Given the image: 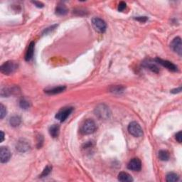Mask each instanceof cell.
<instances>
[{"mask_svg":"<svg viewBox=\"0 0 182 182\" xmlns=\"http://www.w3.org/2000/svg\"><path fill=\"white\" fill-rule=\"evenodd\" d=\"M95 113L96 116L101 120H108L111 115V112L109 107L105 104L97 105L95 110Z\"/></svg>","mask_w":182,"mask_h":182,"instance_id":"obj_1","label":"cell"},{"mask_svg":"<svg viewBox=\"0 0 182 182\" xmlns=\"http://www.w3.org/2000/svg\"><path fill=\"white\" fill-rule=\"evenodd\" d=\"M97 130V125L93 120L88 119L85 120L81 128V132L83 134H93Z\"/></svg>","mask_w":182,"mask_h":182,"instance_id":"obj_2","label":"cell"},{"mask_svg":"<svg viewBox=\"0 0 182 182\" xmlns=\"http://www.w3.org/2000/svg\"><path fill=\"white\" fill-rule=\"evenodd\" d=\"M18 68V63L14 61H7L1 66V71L5 75H10Z\"/></svg>","mask_w":182,"mask_h":182,"instance_id":"obj_3","label":"cell"},{"mask_svg":"<svg viewBox=\"0 0 182 182\" xmlns=\"http://www.w3.org/2000/svg\"><path fill=\"white\" fill-rule=\"evenodd\" d=\"M128 132L132 136L135 137H140L143 135V131L139 123L137 122H132L128 126Z\"/></svg>","mask_w":182,"mask_h":182,"instance_id":"obj_4","label":"cell"},{"mask_svg":"<svg viewBox=\"0 0 182 182\" xmlns=\"http://www.w3.org/2000/svg\"><path fill=\"white\" fill-rule=\"evenodd\" d=\"M92 22H93V25L95 27V29L99 32L104 33L105 30H106V23L102 19L98 18V17H94L92 19Z\"/></svg>","mask_w":182,"mask_h":182,"instance_id":"obj_5","label":"cell"},{"mask_svg":"<svg viewBox=\"0 0 182 182\" xmlns=\"http://www.w3.org/2000/svg\"><path fill=\"white\" fill-rule=\"evenodd\" d=\"M73 107H64L63 109L60 110L57 114L56 115V118L60 121V122H64L66 119L69 117V115L73 112Z\"/></svg>","mask_w":182,"mask_h":182,"instance_id":"obj_6","label":"cell"},{"mask_svg":"<svg viewBox=\"0 0 182 182\" xmlns=\"http://www.w3.org/2000/svg\"><path fill=\"white\" fill-rule=\"evenodd\" d=\"M11 156V152L6 147H2L0 148V161L2 163H7L10 159Z\"/></svg>","mask_w":182,"mask_h":182,"instance_id":"obj_7","label":"cell"},{"mask_svg":"<svg viewBox=\"0 0 182 182\" xmlns=\"http://www.w3.org/2000/svg\"><path fill=\"white\" fill-rule=\"evenodd\" d=\"M171 47L174 51L177 53L179 56H181L182 54V44L181 39L180 37H177L172 41L171 44Z\"/></svg>","mask_w":182,"mask_h":182,"instance_id":"obj_8","label":"cell"},{"mask_svg":"<svg viewBox=\"0 0 182 182\" xmlns=\"http://www.w3.org/2000/svg\"><path fill=\"white\" fill-rule=\"evenodd\" d=\"M156 63H159L160 65H162V66H164V67L167 68L168 70H171V71H177V66L174 65V64L173 63L169 61V60H165L163 59H161V58H156Z\"/></svg>","mask_w":182,"mask_h":182,"instance_id":"obj_9","label":"cell"},{"mask_svg":"<svg viewBox=\"0 0 182 182\" xmlns=\"http://www.w3.org/2000/svg\"><path fill=\"white\" fill-rule=\"evenodd\" d=\"M128 168L130 170L134 171H140L141 168H142V163H141L140 160L137 159V158H134V159H131L128 163Z\"/></svg>","mask_w":182,"mask_h":182,"instance_id":"obj_10","label":"cell"},{"mask_svg":"<svg viewBox=\"0 0 182 182\" xmlns=\"http://www.w3.org/2000/svg\"><path fill=\"white\" fill-rule=\"evenodd\" d=\"M16 149L18 150L19 152H26L29 151L30 149V145H29V142L24 140H21L17 142V146H16Z\"/></svg>","mask_w":182,"mask_h":182,"instance_id":"obj_11","label":"cell"},{"mask_svg":"<svg viewBox=\"0 0 182 182\" xmlns=\"http://www.w3.org/2000/svg\"><path fill=\"white\" fill-rule=\"evenodd\" d=\"M34 42H31L30 44L29 45L28 49L25 55V60L26 61H30L32 59L33 56H34Z\"/></svg>","mask_w":182,"mask_h":182,"instance_id":"obj_12","label":"cell"},{"mask_svg":"<svg viewBox=\"0 0 182 182\" xmlns=\"http://www.w3.org/2000/svg\"><path fill=\"white\" fill-rule=\"evenodd\" d=\"M66 90L65 86H58V87L53 88L46 90L45 93L48 94V95H55V94H58L62 93Z\"/></svg>","mask_w":182,"mask_h":182,"instance_id":"obj_13","label":"cell"},{"mask_svg":"<svg viewBox=\"0 0 182 182\" xmlns=\"http://www.w3.org/2000/svg\"><path fill=\"white\" fill-rule=\"evenodd\" d=\"M59 132H60V127L58 125H53L50 127L49 128V133L50 135L52 137L56 138L57 137L59 134Z\"/></svg>","mask_w":182,"mask_h":182,"instance_id":"obj_14","label":"cell"},{"mask_svg":"<svg viewBox=\"0 0 182 182\" xmlns=\"http://www.w3.org/2000/svg\"><path fill=\"white\" fill-rule=\"evenodd\" d=\"M118 180L122 182H131L133 181V179L129 174L126 173V172H120L118 174Z\"/></svg>","mask_w":182,"mask_h":182,"instance_id":"obj_15","label":"cell"},{"mask_svg":"<svg viewBox=\"0 0 182 182\" xmlns=\"http://www.w3.org/2000/svg\"><path fill=\"white\" fill-rule=\"evenodd\" d=\"M68 9L66 8L65 5H58L57 7H56V14L59 16H63L66 15L68 13Z\"/></svg>","mask_w":182,"mask_h":182,"instance_id":"obj_16","label":"cell"},{"mask_svg":"<svg viewBox=\"0 0 182 182\" xmlns=\"http://www.w3.org/2000/svg\"><path fill=\"white\" fill-rule=\"evenodd\" d=\"M21 117L19 116H13L9 120V124L11 125V126L14 127V128H17V127L19 126V125L21 124Z\"/></svg>","mask_w":182,"mask_h":182,"instance_id":"obj_17","label":"cell"},{"mask_svg":"<svg viewBox=\"0 0 182 182\" xmlns=\"http://www.w3.org/2000/svg\"><path fill=\"white\" fill-rule=\"evenodd\" d=\"M159 158L162 161H168L169 159V154L167 151L165 150H161L159 152Z\"/></svg>","mask_w":182,"mask_h":182,"instance_id":"obj_18","label":"cell"},{"mask_svg":"<svg viewBox=\"0 0 182 182\" xmlns=\"http://www.w3.org/2000/svg\"><path fill=\"white\" fill-rule=\"evenodd\" d=\"M179 180V176L177 174L173 173H169L167 175V181L168 182H175Z\"/></svg>","mask_w":182,"mask_h":182,"instance_id":"obj_19","label":"cell"},{"mask_svg":"<svg viewBox=\"0 0 182 182\" xmlns=\"http://www.w3.org/2000/svg\"><path fill=\"white\" fill-rule=\"evenodd\" d=\"M145 66L147 68H148L149 69H150L152 71L154 72V73H158L159 71V68L156 66L155 64L152 63L148 62L145 63Z\"/></svg>","mask_w":182,"mask_h":182,"instance_id":"obj_20","label":"cell"},{"mask_svg":"<svg viewBox=\"0 0 182 182\" xmlns=\"http://www.w3.org/2000/svg\"><path fill=\"white\" fill-rule=\"evenodd\" d=\"M125 88L122 87V86H120V85H115V86H113L112 88L110 89L111 92L114 93H118L120 94L121 93H122L123 91H124Z\"/></svg>","mask_w":182,"mask_h":182,"instance_id":"obj_21","label":"cell"},{"mask_svg":"<svg viewBox=\"0 0 182 182\" xmlns=\"http://www.w3.org/2000/svg\"><path fill=\"white\" fill-rule=\"evenodd\" d=\"M51 170H52V167H51V166H47V167L44 169V171H42V174L39 176V177L43 178V177H47V176H48L51 173Z\"/></svg>","mask_w":182,"mask_h":182,"instance_id":"obj_22","label":"cell"},{"mask_svg":"<svg viewBox=\"0 0 182 182\" xmlns=\"http://www.w3.org/2000/svg\"><path fill=\"white\" fill-rule=\"evenodd\" d=\"M19 105L22 109L26 110L27 108H29V106H30V103L28 100L25 99H22L20 100V103H19Z\"/></svg>","mask_w":182,"mask_h":182,"instance_id":"obj_23","label":"cell"},{"mask_svg":"<svg viewBox=\"0 0 182 182\" xmlns=\"http://www.w3.org/2000/svg\"><path fill=\"white\" fill-rule=\"evenodd\" d=\"M7 115V109L3 104L0 105V118L3 119Z\"/></svg>","mask_w":182,"mask_h":182,"instance_id":"obj_24","label":"cell"},{"mask_svg":"<svg viewBox=\"0 0 182 182\" xmlns=\"http://www.w3.org/2000/svg\"><path fill=\"white\" fill-rule=\"evenodd\" d=\"M126 8V3L124 2H121L118 5V10L120 11H122Z\"/></svg>","mask_w":182,"mask_h":182,"instance_id":"obj_25","label":"cell"},{"mask_svg":"<svg viewBox=\"0 0 182 182\" xmlns=\"http://www.w3.org/2000/svg\"><path fill=\"white\" fill-rule=\"evenodd\" d=\"M176 140L178 141V142H179V143H181V141H182L181 131H179V132L177 133V134H176Z\"/></svg>","mask_w":182,"mask_h":182,"instance_id":"obj_26","label":"cell"},{"mask_svg":"<svg viewBox=\"0 0 182 182\" xmlns=\"http://www.w3.org/2000/svg\"><path fill=\"white\" fill-rule=\"evenodd\" d=\"M134 19L139 21H141V22H145L147 20V17H137Z\"/></svg>","mask_w":182,"mask_h":182,"instance_id":"obj_27","label":"cell"},{"mask_svg":"<svg viewBox=\"0 0 182 182\" xmlns=\"http://www.w3.org/2000/svg\"><path fill=\"white\" fill-rule=\"evenodd\" d=\"M56 26H57V25H54V26H51V27H49V28H47V29H45V30H44V34H48V32H50V31H51V29L56 28Z\"/></svg>","mask_w":182,"mask_h":182,"instance_id":"obj_28","label":"cell"},{"mask_svg":"<svg viewBox=\"0 0 182 182\" xmlns=\"http://www.w3.org/2000/svg\"><path fill=\"white\" fill-rule=\"evenodd\" d=\"M33 3H34V5H36L37 7H39V8L44 7V5H43V4L42 2H33Z\"/></svg>","mask_w":182,"mask_h":182,"instance_id":"obj_29","label":"cell"},{"mask_svg":"<svg viewBox=\"0 0 182 182\" xmlns=\"http://www.w3.org/2000/svg\"><path fill=\"white\" fill-rule=\"evenodd\" d=\"M181 91V87H179V88H177V89L172 90V91H171V93H179Z\"/></svg>","mask_w":182,"mask_h":182,"instance_id":"obj_30","label":"cell"},{"mask_svg":"<svg viewBox=\"0 0 182 182\" xmlns=\"http://www.w3.org/2000/svg\"><path fill=\"white\" fill-rule=\"evenodd\" d=\"M1 137H2V140H1V142H3L4 140H5V134H4V132H2V131H1Z\"/></svg>","mask_w":182,"mask_h":182,"instance_id":"obj_31","label":"cell"}]
</instances>
